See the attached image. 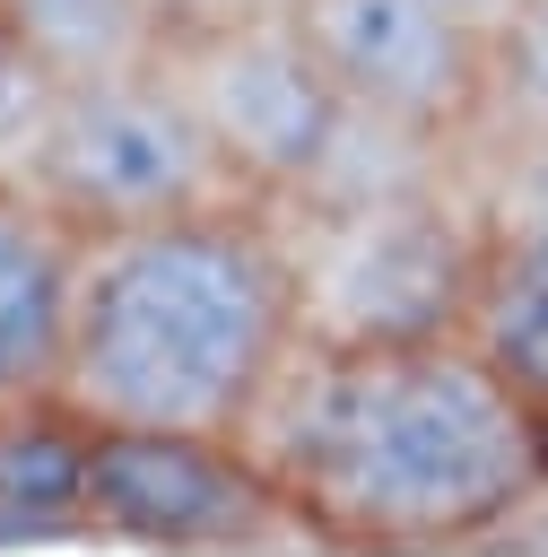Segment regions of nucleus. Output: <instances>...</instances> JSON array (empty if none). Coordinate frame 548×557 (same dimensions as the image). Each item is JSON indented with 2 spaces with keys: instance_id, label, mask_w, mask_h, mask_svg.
Segmentation results:
<instances>
[{
  "instance_id": "39448f33",
  "label": "nucleus",
  "mask_w": 548,
  "mask_h": 557,
  "mask_svg": "<svg viewBox=\"0 0 548 557\" xmlns=\"http://www.w3.org/2000/svg\"><path fill=\"white\" fill-rule=\"evenodd\" d=\"M157 70L183 87V104L200 113L209 148L226 157L235 191L244 200H296L339 122H348V96L331 87V70L313 61L296 9H217V0H183L165 44H157Z\"/></svg>"
},
{
  "instance_id": "7ed1b4c3",
  "label": "nucleus",
  "mask_w": 548,
  "mask_h": 557,
  "mask_svg": "<svg viewBox=\"0 0 548 557\" xmlns=\"http://www.w3.org/2000/svg\"><path fill=\"white\" fill-rule=\"evenodd\" d=\"M304 339H435L461 331L478 270L470 174L374 191V200H287Z\"/></svg>"
},
{
  "instance_id": "4468645a",
  "label": "nucleus",
  "mask_w": 548,
  "mask_h": 557,
  "mask_svg": "<svg viewBox=\"0 0 548 557\" xmlns=\"http://www.w3.org/2000/svg\"><path fill=\"white\" fill-rule=\"evenodd\" d=\"M0 35H9V0H0Z\"/></svg>"
},
{
  "instance_id": "9b49d317",
  "label": "nucleus",
  "mask_w": 548,
  "mask_h": 557,
  "mask_svg": "<svg viewBox=\"0 0 548 557\" xmlns=\"http://www.w3.org/2000/svg\"><path fill=\"white\" fill-rule=\"evenodd\" d=\"M183 0H9V44L43 78H96L157 61Z\"/></svg>"
},
{
  "instance_id": "20e7f679",
  "label": "nucleus",
  "mask_w": 548,
  "mask_h": 557,
  "mask_svg": "<svg viewBox=\"0 0 548 557\" xmlns=\"http://www.w3.org/2000/svg\"><path fill=\"white\" fill-rule=\"evenodd\" d=\"M17 183L43 191L78 235H113V226L209 209V200H244L226 157L200 131V113L183 104V87L157 61L96 70V78H52Z\"/></svg>"
},
{
  "instance_id": "9d476101",
  "label": "nucleus",
  "mask_w": 548,
  "mask_h": 557,
  "mask_svg": "<svg viewBox=\"0 0 548 557\" xmlns=\"http://www.w3.org/2000/svg\"><path fill=\"white\" fill-rule=\"evenodd\" d=\"M87 418L70 400L0 409V540H78Z\"/></svg>"
},
{
  "instance_id": "1a4fd4ad",
  "label": "nucleus",
  "mask_w": 548,
  "mask_h": 557,
  "mask_svg": "<svg viewBox=\"0 0 548 557\" xmlns=\"http://www.w3.org/2000/svg\"><path fill=\"white\" fill-rule=\"evenodd\" d=\"M70 287H78V226L43 191L0 174V409L61 400Z\"/></svg>"
},
{
  "instance_id": "6e6552de",
  "label": "nucleus",
  "mask_w": 548,
  "mask_h": 557,
  "mask_svg": "<svg viewBox=\"0 0 548 557\" xmlns=\"http://www.w3.org/2000/svg\"><path fill=\"white\" fill-rule=\"evenodd\" d=\"M461 174L478 209L461 339L548 426V139H478V165L461 148Z\"/></svg>"
},
{
  "instance_id": "f257e3e1",
  "label": "nucleus",
  "mask_w": 548,
  "mask_h": 557,
  "mask_svg": "<svg viewBox=\"0 0 548 557\" xmlns=\"http://www.w3.org/2000/svg\"><path fill=\"white\" fill-rule=\"evenodd\" d=\"M252 453L296 505L304 548L348 557L496 548L548 487V426L461 331L296 339L252 418Z\"/></svg>"
},
{
  "instance_id": "f8f14e48",
  "label": "nucleus",
  "mask_w": 548,
  "mask_h": 557,
  "mask_svg": "<svg viewBox=\"0 0 548 557\" xmlns=\"http://www.w3.org/2000/svg\"><path fill=\"white\" fill-rule=\"evenodd\" d=\"M478 139H548V0H513L487 26Z\"/></svg>"
},
{
  "instance_id": "f03ea898",
  "label": "nucleus",
  "mask_w": 548,
  "mask_h": 557,
  "mask_svg": "<svg viewBox=\"0 0 548 557\" xmlns=\"http://www.w3.org/2000/svg\"><path fill=\"white\" fill-rule=\"evenodd\" d=\"M304 339L296 252L270 200L78 235L61 400L87 426L252 435L278 366Z\"/></svg>"
},
{
  "instance_id": "423d86ee",
  "label": "nucleus",
  "mask_w": 548,
  "mask_h": 557,
  "mask_svg": "<svg viewBox=\"0 0 548 557\" xmlns=\"http://www.w3.org/2000/svg\"><path fill=\"white\" fill-rule=\"evenodd\" d=\"M78 540L157 548V557H252L304 548L296 505L278 496L252 435H165V426H87Z\"/></svg>"
},
{
  "instance_id": "ddd939ff",
  "label": "nucleus",
  "mask_w": 548,
  "mask_h": 557,
  "mask_svg": "<svg viewBox=\"0 0 548 557\" xmlns=\"http://www.w3.org/2000/svg\"><path fill=\"white\" fill-rule=\"evenodd\" d=\"M452 9H461V17H470V26H478V35H487V26H496V17H505V9H513V0H452Z\"/></svg>"
},
{
  "instance_id": "0eeeda50",
  "label": "nucleus",
  "mask_w": 548,
  "mask_h": 557,
  "mask_svg": "<svg viewBox=\"0 0 548 557\" xmlns=\"http://www.w3.org/2000/svg\"><path fill=\"white\" fill-rule=\"evenodd\" d=\"M296 26L348 113L426 131V139H478L487 104V35L452 0H296Z\"/></svg>"
}]
</instances>
